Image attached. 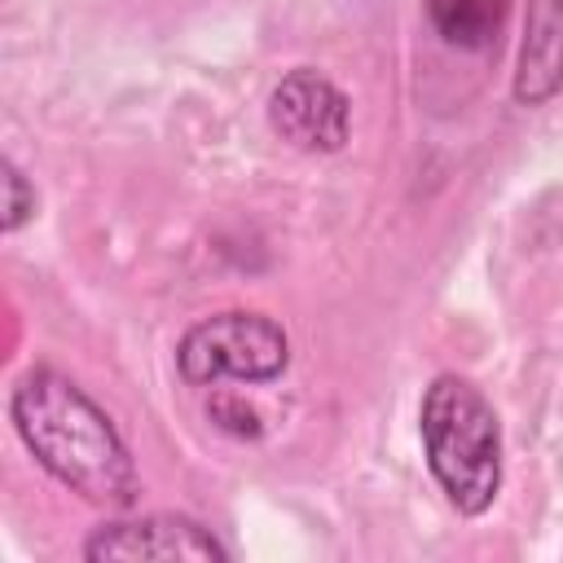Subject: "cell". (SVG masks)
I'll list each match as a JSON object with an SVG mask.
<instances>
[{
    "mask_svg": "<svg viewBox=\"0 0 563 563\" xmlns=\"http://www.w3.org/2000/svg\"><path fill=\"white\" fill-rule=\"evenodd\" d=\"M563 88V0H528L515 97L541 106Z\"/></svg>",
    "mask_w": 563,
    "mask_h": 563,
    "instance_id": "cell-6",
    "label": "cell"
},
{
    "mask_svg": "<svg viewBox=\"0 0 563 563\" xmlns=\"http://www.w3.org/2000/svg\"><path fill=\"white\" fill-rule=\"evenodd\" d=\"M268 123L282 141H290L295 150L308 154H334L347 141V123H352V106L347 97L317 70L299 66L290 70L273 97H268Z\"/></svg>",
    "mask_w": 563,
    "mask_h": 563,
    "instance_id": "cell-4",
    "label": "cell"
},
{
    "mask_svg": "<svg viewBox=\"0 0 563 563\" xmlns=\"http://www.w3.org/2000/svg\"><path fill=\"white\" fill-rule=\"evenodd\" d=\"M422 449L435 484L462 515L493 506L501 488V427L479 387L440 374L422 396Z\"/></svg>",
    "mask_w": 563,
    "mask_h": 563,
    "instance_id": "cell-2",
    "label": "cell"
},
{
    "mask_svg": "<svg viewBox=\"0 0 563 563\" xmlns=\"http://www.w3.org/2000/svg\"><path fill=\"white\" fill-rule=\"evenodd\" d=\"M88 559H224V545L185 515H145L132 523L101 528L88 545Z\"/></svg>",
    "mask_w": 563,
    "mask_h": 563,
    "instance_id": "cell-5",
    "label": "cell"
},
{
    "mask_svg": "<svg viewBox=\"0 0 563 563\" xmlns=\"http://www.w3.org/2000/svg\"><path fill=\"white\" fill-rule=\"evenodd\" d=\"M9 418L35 462L92 506L128 510L136 501V466L114 422L57 369H31L9 400Z\"/></svg>",
    "mask_w": 563,
    "mask_h": 563,
    "instance_id": "cell-1",
    "label": "cell"
},
{
    "mask_svg": "<svg viewBox=\"0 0 563 563\" xmlns=\"http://www.w3.org/2000/svg\"><path fill=\"white\" fill-rule=\"evenodd\" d=\"M211 418H216L224 431H233V435H260V413H255L251 405H242L238 396L211 400Z\"/></svg>",
    "mask_w": 563,
    "mask_h": 563,
    "instance_id": "cell-9",
    "label": "cell"
},
{
    "mask_svg": "<svg viewBox=\"0 0 563 563\" xmlns=\"http://www.w3.org/2000/svg\"><path fill=\"white\" fill-rule=\"evenodd\" d=\"M506 13H510V0H427V18L435 35L466 53L493 48L506 26Z\"/></svg>",
    "mask_w": 563,
    "mask_h": 563,
    "instance_id": "cell-7",
    "label": "cell"
},
{
    "mask_svg": "<svg viewBox=\"0 0 563 563\" xmlns=\"http://www.w3.org/2000/svg\"><path fill=\"white\" fill-rule=\"evenodd\" d=\"M286 330L264 312H216L189 325L176 347V365L189 383H268L286 369Z\"/></svg>",
    "mask_w": 563,
    "mask_h": 563,
    "instance_id": "cell-3",
    "label": "cell"
},
{
    "mask_svg": "<svg viewBox=\"0 0 563 563\" xmlns=\"http://www.w3.org/2000/svg\"><path fill=\"white\" fill-rule=\"evenodd\" d=\"M35 216V189L26 185V176L4 158V233L22 229Z\"/></svg>",
    "mask_w": 563,
    "mask_h": 563,
    "instance_id": "cell-8",
    "label": "cell"
}]
</instances>
